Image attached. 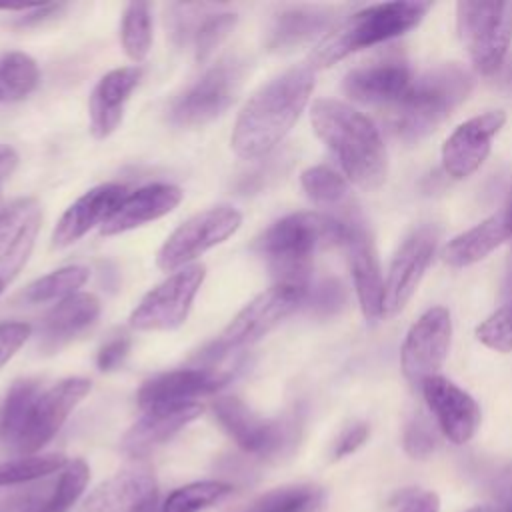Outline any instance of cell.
<instances>
[{"label": "cell", "mask_w": 512, "mask_h": 512, "mask_svg": "<svg viewBox=\"0 0 512 512\" xmlns=\"http://www.w3.org/2000/svg\"><path fill=\"white\" fill-rule=\"evenodd\" d=\"M314 90V70L290 68L258 88L240 110L230 148L244 160L268 156L292 130Z\"/></svg>", "instance_id": "cell-1"}, {"label": "cell", "mask_w": 512, "mask_h": 512, "mask_svg": "<svg viewBox=\"0 0 512 512\" xmlns=\"http://www.w3.org/2000/svg\"><path fill=\"white\" fill-rule=\"evenodd\" d=\"M350 220L322 212H294L268 226L254 242L276 284L308 290L312 260L320 248L342 246Z\"/></svg>", "instance_id": "cell-2"}, {"label": "cell", "mask_w": 512, "mask_h": 512, "mask_svg": "<svg viewBox=\"0 0 512 512\" xmlns=\"http://www.w3.org/2000/svg\"><path fill=\"white\" fill-rule=\"evenodd\" d=\"M310 122L356 186L374 190L384 184L388 174L386 146L372 120L340 100L320 98L312 104Z\"/></svg>", "instance_id": "cell-3"}, {"label": "cell", "mask_w": 512, "mask_h": 512, "mask_svg": "<svg viewBox=\"0 0 512 512\" xmlns=\"http://www.w3.org/2000/svg\"><path fill=\"white\" fill-rule=\"evenodd\" d=\"M430 2L398 0L366 6L330 28L312 48L308 66L328 68L356 50L396 38L422 22Z\"/></svg>", "instance_id": "cell-4"}, {"label": "cell", "mask_w": 512, "mask_h": 512, "mask_svg": "<svg viewBox=\"0 0 512 512\" xmlns=\"http://www.w3.org/2000/svg\"><path fill=\"white\" fill-rule=\"evenodd\" d=\"M472 84V74L460 64H440L428 70L390 108L392 132L404 142L426 138L468 98Z\"/></svg>", "instance_id": "cell-5"}, {"label": "cell", "mask_w": 512, "mask_h": 512, "mask_svg": "<svg viewBox=\"0 0 512 512\" xmlns=\"http://www.w3.org/2000/svg\"><path fill=\"white\" fill-rule=\"evenodd\" d=\"M306 292L308 290L304 288L288 284H274L260 292L230 320L220 338L200 352V360L212 366L214 362L226 358L232 350L258 342L304 304Z\"/></svg>", "instance_id": "cell-6"}, {"label": "cell", "mask_w": 512, "mask_h": 512, "mask_svg": "<svg viewBox=\"0 0 512 512\" xmlns=\"http://www.w3.org/2000/svg\"><path fill=\"white\" fill-rule=\"evenodd\" d=\"M458 36L484 76H496L512 42V2H458Z\"/></svg>", "instance_id": "cell-7"}, {"label": "cell", "mask_w": 512, "mask_h": 512, "mask_svg": "<svg viewBox=\"0 0 512 512\" xmlns=\"http://www.w3.org/2000/svg\"><path fill=\"white\" fill-rule=\"evenodd\" d=\"M246 76V62L232 56L210 66L168 108L170 124L198 128L222 116L236 100Z\"/></svg>", "instance_id": "cell-8"}, {"label": "cell", "mask_w": 512, "mask_h": 512, "mask_svg": "<svg viewBox=\"0 0 512 512\" xmlns=\"http://www.w3.org/2000/svg\"><path fill=\"white\" fill-rule=\"evenodd\" d=\"M242 224V214L228 206L206 208L184 220L160 246L156 264L164 272H176L190 266L210 248L228 240Z\"/></svg>", "instance_id": "cell-9"}, {"label": "cell", "mask_w": 512, "mask_h": 512, "mask_svg": "<svg viewBox=\"0 0 512 512\" xmlns=\"http://www.w3.org/2000/svg\"><path fill=\"white\" fill-rule=\"evenodd\" d=\"M214 416L222 430L244 450L256 456H274L288 450L298 438V418H264L236 396L214 402Z\"/></svg>", "instance_id": "cell-10"}, {"label": "cell", "mask_w": 512, "mask_h": 512, "mask_svg": "<svg viewBox=\"0 0 512 512\" xmlns=\"http://www.w3.org/2000/svg\"><path fill=\"white\" fill-rule=\"evenodd\" d=\"M204 278L206 268L202 264H190L172 272L136 304L128 318L130 326L142 332H168L180 328L188 318Z\"/></svg>", "instance_id": "cell-11"}, {"label": "cell", "mask_w": 512, "mask_h": 512, "mask_svg": "<svg viewBox=\"0 0 512 512\" xmlns=\"http://www.w3.org/2000/svg\"><path fill=\"white\" fill-rule=\"evenodd\" d=\"M90 388V380L74 376L40 392L12 448L20 456H34L42 450L58 434L72 410L86 398Z\"/></svg>", "instance_id": "cell-12"}, {"label": "cell", "mask_w": 512, "mask_h": 512, "mask_svg": "<svg viewBox=\"0 0 512 512\" xmlns=\"http://www.w3.org/2000/svg\"><path fill=\"white\" fill-rule=\"evenodd\" d=\"M450 338V312L444 306L426 310L410 326L400 350V364L406 380L412 384H422L424 380L438 376V370L448 356Z\"/></svg>", "instance_id": "cell-13"}, {"label": "cell", "mask_w": 512, "mask_h": 512, "mask_svg": "<svg viewBox=\"0 0 512 512\" xmlns=\"http://www.w3.org/2000/svg\"><path fill=\"white\" fill-rule=\"evenodd\" d=\"M438 244L434 226H420L396 250L384 282V318L396 316L416 292Z\"/></svg>", "instance_id": "cell-14"}, {"label": "cell", "mask_w": 512, "mask_h": 512, "mask_svg": "<svg viewBox=\"0 0 512 512\" xmlns=\"http://www.w3.org/2000/svg\"><path fill=\"white\" fill-rule=\"evenodd\" d=\"M232 378L230 370L216 366H192L162 372L146 380L138 390V406L142 410L156 406L188 404L200 396L218 392Z\"/></svg>", "instance_id": "cell-15"}, {"label": "cell", "mask_w": 512, "mask_h": 512, "mask_svg": "<svg viewBox=\"0 0 512 512\" xmlns=\"http://www.w3.org/2000/svg\"><path fill=\"white\" fill-rule=\"evenodd\" d=\"M420 388L438 430L450 442L466 444L480 426L476 400L444 376H432Z\"/></svg>", "instance_id": "cell-16"}, {"label": "cell", "mask_w": 512, "mask_h": 512, "mask_svg": "<svg viewBox=\"0 0 512 512\" xmlns=\"http://www.w3.org/2000/svg\"><path fill=\"white\" fill-rule=\"evenodd\" d=\"M42 210L34 198H16L0 210V280L10 282L28 262Z\"/></svg>", "instance_id": "cell-17"}, {"label": "cell", "mask_w": 512, "mask_h": 512, "mask_svg": "<svg viewBox=\"0 0 512 512\" xmlns=\"http://www.w3.org/2000/svg\"><path fill=\"white\" fill-rule=\"evenodd\" d=\"M506 116L500 110L484 112L460 124L442 146V166L452 178H466L486 160L492 138L504 126Z\"/></svg>", "instance_id": "cell-18"}, {"label": "cell", "mask_w": 512, "mask_h": 512, "mask_svg": "<svg viewBox=\"0 0 512 512\" xmlns=\"http://www.w3.org/2000/svg\"><path fill=\"white\" fill-rule=\"evenodd\" d=\"M412 72L402 58H382L350 70L344 76V92L368 106L394 108L412 86Z\"/></svg>", "instance_id": "cell-19"}, {"label": "cell", "mask_w": 512, "mask_h": 512, "mask_svg": "<svg viewBox=\"0 0 512 512\" xmlns=\"http://www.w3.org/2000/svg\"><path fill=\"white\" fill-rule=\"evenodd\" d=\"M126 194V186L116 182H106L84 192L62 212L60 220L56 222L50 238L52 246L66 248L78 242L94 226H102L126 198Z\"/></svg>", "instance_id": "cell-20"}, {"label": "cell", "mask_w": 512, "mask_h": 512, "mask_svg": "<svg viewBox=\"0 0 512 512\" xmlns=\"http://www.w3.org/2000/svg\"><path fill=\"white\" fill-rule=\"evenodd\" d=\"M342 246L346 248L348 254L354 290L364 318L368 322L384 318V282L380 276V264L374 250V242L358 222L350 220L348 236Z\"/></svg>", "instance_id": "cell-21"}, {"label": "cell", "mask_w": 512, "mask_h": 512, "mask_svg": "<svg viewBox=\"0 0 512 512\" xmlns=\"http://www.w3.org/2000/svg\"><path fill=\"white\" fill-rule=\"evenodd\" d=\"M202 410L204 408L198 402L148 408L128 428L120 442V448L124 454L132 458H144L152 450L168 442L182 428H186L192 420H196L202 414Z\"/></svg>", "instance_id": "cell-22"}, {"label": "cell", "mask_w": 512, "mask_h": 512, "mask_svg": "<svg viewBox=\"0 0 512 512\" xmlns=\"http://www.w3.org/2000/svg\"><path fill=\"white\" fill-rule=\"evenodd\" d=\"M140 78V66H122L110 70L98 80L88 100L90 132L94 138L104 140L122 124L124 108Z\"/></svg>", "instance_id": "cell-23"}, {"label": "cell", "mask_w": 512, "mask_h": 512, "mask_svg": "<svg viewBox=\"0 0 512 512\" xmlns=\"http://www.w3.org/2000/svg\"><path fill=\"white\" fill-rule=\"evenodd\" d=\"M100 314V300L94 294L78 292L58 304L42 318L36 346L44 354H54L74 338L84 334Z\"/></svg>", "instance_id": "cell-24"}, {"label": "cell", "mask_w": 512, "mask_h": 512, "mask_svg": "<svg viewBox=\"0 0 512 512\" xmlns=\"http://www.w3.org/2000/svg\"><path fill=\"white\" fill-rule=\"evenodd\" d=\"M182 200V190L174 184H148L130 194L118 204L110 218L100 226L102 236H116L154 222L172 212Z\"/></svg>", "instance_id": "cell-25"}, {"label": "cell", "mask_w": 512, "mask_h": 512, "mask_svg": "<svg viewBox=\"0 0 512 512\" xmlns=\"http://www.w3.org/2000/svg\"><path fill=\"white\" fill-rule=\"evenodd\" d=\"M334 22V10L324 6H290L280 10L268 26L264 46L268 52L284 54L292 52L324 30H330Z\"/></svg>", "instance_id": "cell-26"}, {"label": "cell", "mask_w": 512, "mask_h": 512, "mask_svg": "<svg viewBox=\"0 0 512 512\" xmlns=\"http://www.w3.org/2000/svg\"><path fill=\"white\" fill-rule=\"evenodd\" d=\"M156 492V480L150 470L128 468L96 486L78 512H136Z\"/></svg>", "instance_id": "cell-27"}, {"label": "cell", "mask_w": 512, "mask_h": 512, "mask_svg": "<svg viewBox=\"0 0 512 512\" xmlns=\"http://www.w3.org/2000/svg\"><path fill=\"white\" fill-rule=\"evenodd\" d=\"M508 242V232L500 214H494L474 228L458 234L448 242L442 256L452 268H466L484 260L500 244Z\"/></svg>", "instance_id": "cell-28"}, {"label": "cell", "mask_w": 512, "mask_h": 512, "mask_svg": "<svg viewBox=\"0 0 512 512\" xmlns=\"http://www.w3.org/2000/svg\"><path fill=\"white\" fill-rule=\"evenodd\" d=\"M90 480V468L82 458L68 460L58 472L52 488H40L30 512H70Z\"/></svg>", "instance_id": "cell-29"}, {"label": "cell", "mask_w": 512, "mask_h": 512, "mask_svg": "<svg viewBox=\"0 0 512 512\" xmlns=\"http://www.w3.org/2000/svg\"><path fill=\"white\" fill-rule=\"evenodd\" d=\"M40 392V382L34 378H20L10 384L0 402V442L14 446Z\"/></svg>", "instance_id": "cell-30"}, {"label": "cell", "mask_w": 512, "mask_h": 512, "mask_svg": "<svg viewBox=\"0 0 512 512\" xmlns=\"http://www.w3.org/2000/svg\"><path fill=\"white\" fill-rule=\"evenodd\" d=\"M88 280V268L82 264H72L58 268L46 276H40L32 284L26 286L22 292V302L36 306V304H48V302H62L84 286Z\"/></svg>", "instance_id": "cell-31"}, {"label": "cell", "mask_w": 512, "mask_h": 512, "mask_svg": "<svg viewBox=\"0 0 512 512\" xmlns=\"http://www.w3.org/2000/svg\"><path fill=\"white\" fill-rule=\"evenodd\" d=\"M322 502V488L312 484H292L258 496L240 512H318Z\"/></svg>", "instance_id": "cell-32"}, {"label": "cell", "mask_w": 512, "mask_h": 512, "mask_svg": "<svg viewBox=\"0 0 512 512\" xmlns=\"http://www.w3.org/2000/svg\"><path fill=\"white\" fill-rule=\"evenodd\" d=\"M40 80L38 64L24 52L0 54V102L26 98Z\"/></svg>", "instance_id": "cell-33"}, {"label": "cell", "mask_w": 512, "mask_h": 512, "mask_svg": "<svg viewBox=\"0 0 512 512\" xmlns=\"http://www.w3.org/2000/svg\"><path fill=\"white\" fill-rule=\"evenodd\" d=\"M120 40L132 62H142L152 46V16L146 2H130L124 8L120 24Z\"/></svg>", "instance_id": "cell-34"}, {"label": "cell", "mask_w": 512, "mask_h": 512, "mask_svg": "<svg viewBox=\"0 0 512 512\" xmlns=\"http://www.w3.org/2000/svg\"><path fill=\"white\" fill-rule=\"evenodd\" d=\"M232 492V486L222 480H200L176 488L162 502V512H202Z\"/></svg>", "instance_id": "cell-35"}, {"label": "cell", "mask_w": 512, "mask_h": 512, "mask_svg": "<svg viewBox=\"0 0 512 512\" xmlns=\"http://www.w3.org/2000/svg\"><path fill=\"white\" fill-rule=\"evenodd\" d=\"M300 182L306 196L318 206H326V208L342 206L344 200L348 198L346 180L328 166L306 168L300 176Z\"/></svg>", "instance_id": "cell-36"}, {"label": "cell", "mask_w": 512, "mask_h": 512, "mask_svg": "<svg viewBox=\"0 0 512 512\" xmlns=\"http://www.w3.org/2000/svg\"><path fill=\"white\" fill-rule=\"evenodd\" d=\"M66 462L68 460L62 454H34L0 462V486H14L46 478L54 472H60Z\"/></svg>", "instance_id": "cell-37"}, {"label": "cell", "mask_w": 512, "mask_h": 512, "mask_svg": "<svg viewBox=\"0 0 512 512\" xmlns=\"http://www.w3.org/2000/svg\"><path fill=\"white\" fill-rule=\"evenodd\" d=\"M238 22V16L232 12H216L208 14L194 34V56L198 64H204L212 58V54L222 46V42L230 36Z\"/></svg>", "instance_id": "cell-38"}, {"label": "cell", "mask_w": 512, "mask_h": 512, "mask_svg": "<svg viewBox=\"0 0 512 512\" xmlns=\"http://www.w3.org/2000/svg\"><path fill=\"white\" fill-rule=\"evenodd\" d=\"M344 304H346L344 286L334 278H326L314 288H308L302 306L308 310V314L316 318H330L338 314L344 308Z\"/></svg>", "instance_id": "cell-39"}, {"label": "cell", "mask_w": 512, "mask_h": 512, "mask_svg": "<svg viewBox=\"0 0 512 512\" xmlns=\"http://www.w3.org/2000/svg\"><path fill=\"white\" fill-rule=\"evenodd\" d=\"M402 446L410 458L424 460L438 448V434L424 414H414L402 432Z\"/></svg>", "instance_id": "cell-40"}, {"label": "cell", "mask_w": 512, "mask_h": 512, "mask_svg": "<svg viewBox=\"0 0 512 512\" xmlns=\"http://www.w3.org/2000/svg\"><path fill=\"white\" fill-rule=\"evenodd\" d=\"M478 340L498 352H512V302L490 314L478 328Z\"/></svg>", "instance_id": "cell-41"}, {"label": "cell", "mask_w": 512, "mask_h": 512, "mask_svg": "<svg viewBox=\"0 0 512 512\" xmlns=\"http://www.w3.org/2000/svg\"><path fill=\"white\" fill-rule=\"evenodd\" d=\"M208 8L210 6H204V4H172L170 6L168 22H170V34L174 44L186 46L190 40H194L198 26L208 16V14L202 16V12Z\"/></svg>", "instance_id": "cell-42"}, {"label": "cell", "mask_w": 512, "mask_h": 512, "mask_svg": "<svg viewBox=\"0 0 512 512\" xmlns=\"http://www.w3.org/2000/svg\"><path fill=\"white\" fill-rule=\"evenodd\" d=\"M30 336L32 326L26 322H0V368L12 360Z\"/></svg>", "instance_id": "cell-43"}, {"label": "cell", "mask_w": 512, "mask_h": 512, "mask_svg": "<svg viewBox=\"0 0 512 512\" xmlns=\"http://www.w3.org/2000/svg\"><path fill=\"white\" fill-rule=\"evenodd\" d=\"M128 352H130V338L124 334L114 336L100 346L96 356V366L102 372H112L126 360Z\"/></svg>", "instance_id": "cell-44"}, {"label": "cell", "mask_w": 512, "mask_h": 512, "mask_svg": "<svg viewBox=\"0 0 512 512\" xmlns=\"http://www.w3.org/2000/svg\"><path fill=\"white\" fill-rule=\"evenodd\" d=\"M368 434H370L368 424H364V422H354V424H350V426L344 428V430L340 432V436L336 438L334 448H332V458H334V460H340V458H344V456L354 454V452L368 440Z\"/></svg>", "instance_id": "cell-45"}, {"label": "cell", "mask_w": 512, "mask_h": 512, "mask_svg": "<svg viewBox=\"0 0 512 512\" xmlns=\"http://www.w3.org/2000/svg\"><path fill=\"white\" fill-rule=\"evenodd\" d=\"M394 512H440V498L432 490H406Z\"/></svg>", "instance_id": "cell-46"}, {"label": "cell", "mask_w": 512, "mask_h": 512, "mask_svg": "<svg viewBox=\"0 0 512 512\" xmlns=\"http://www.w3.org/2000/svg\"><path fill=\"white\" fill-rule=\"evenodd\" d=\"M494 512H512V462L504 466L492 486V502Z\"/></svg>", "instance_id": "cell-47"}, {"label": "cell", "mask_w": 512, "mask_h": 512, "mask_svg": "<svg viewBox=\"0 0 512 512\" xmlns=\"http://www.w3.org/2000/svg\"><path fill=\"white\" fill-rule=\"evenodd\" d=\"M64 8V4H42V6H32L30 10H26L22 14V18L16 22L18 26H32L38 24L50 16H56L60 10Z\"/></svg>", "instance_id": "cell-48"}, {"label": "cell", "mask_w": 512, "mask_h": 512, "mask_svg": "<svg viewBox=\"0 0 512 512\" xmlns=\"http://www.w3.org/2000/svg\"><path fill=\"white\" fill-rule=\"evenodd\" d=\"M16 166V154L10 146H0V180L6 178Z\"/></svg>", "instance_id": "cell-49"}, {"label": "cell", "mask_w": 512, "mask_h": 512, "mask_svg": "<svg viewBox=\"0 0 512 512\" xmlns=\"http://www.w3.org/2000/svg\"><path fill=\"white\" fill-rule=\"evenodd\" d=\"M496 80H498L500 90L506 92L508 96H512V58L508 62H504V66L496 74Z\"/></svg>", "instance_id": "cell-50"}, {"label": "cell", "mask_w": 512, "mask_h": 512, "mask_svg": "<svg viewBox=\"0 0 512 512\" xmlns=\"http://www.w3.org/2000/svg\"><path fill=\"white\" fill-rule=\"evenodd\" d=\"M498 214L504 220V226H506V232H508V242H512V190L508 194V200H506L502 212H498Z\"/></svg>", "instance_id": "cell-51"}, {"label": "cell", "mask_w": 512, "mask_h": 512, "mask_svg": "<svg viewBox=\"0 0 512 512\" xmlns=\"http://www.w3.org/2000/svg\"><path fill=\"white\" fill-rule=\"evenodd\" d=\"M466 512H494V508L490 504H482V506H474V508H470Z\"/></svg>", "instance_id": "cell-52"}, {"label": "cell", "mask_w": 512, "mask_h": 512, "mask_svg": "<svg viewBox=\"0 0 512 512\" xmlns=\"http://www.w3.org/2000/svg\"><path fill=\"white\" fill-rule=\"evenodd\" d=\"M4 286H6V284H4V282H2V280H0V294H2V290H4Z\"/></svg>", "instance_id": "cell-53"}, {"label": "cell", "mask_w": 512, "mask_h": 512, "mask_svg": "<svg viewBox=\"0 0 512 512\" xmlns=\"http://www.w3.org/2000/svg\"><path fill=\"white\" fill-rule=\"evenodd\" d=\"M508 290H512V272H510V286H508Z\"/></svg>", "instance_id": "cell-54"}, {"label": "cell", "mask_w": 512, "mask_h": 512, "mask_svg": "<svg viewBox=\"0 0 512 512\" xmlns=\"http://www.w3.org/2000/svg\"><path fill=\"white\" fill-rule=\"evenodd\" d=\"M0 182H2V180H0Z\"/></svg>", "instance_id": "cell-55"}]
</instances>
